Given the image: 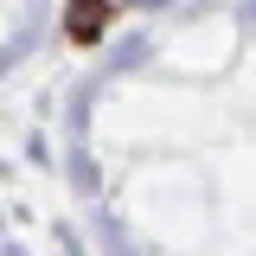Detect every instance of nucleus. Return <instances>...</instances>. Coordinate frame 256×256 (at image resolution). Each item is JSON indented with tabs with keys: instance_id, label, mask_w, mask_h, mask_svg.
<instances>
[{
	"instance_id": "1",
	"label": "nucleus",
	"mask_w": 256,
	"mask_h": 256,
	"mask_svg": "<svg viewBox=\"0 0 256 256\" xmlns=\"http://www.w3.org/2000/svg\"><path fill=\"white\" fill-rule=\"evenodd\" d=\"M64 26H70V38H84V45H90V38H102V26H109V0H77Z\"/></svg>"
}]
</instances>
